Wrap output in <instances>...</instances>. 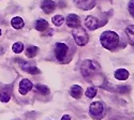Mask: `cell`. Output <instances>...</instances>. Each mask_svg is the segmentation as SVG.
Wrapping results in <instances>:
<instances>
[{
	"mask_svg": "<svg viewBox=\"0 0 134 120\" xmlns=\"http://www.w3.org/2000/svg\"><path fill=\"white\" fill-rule=\"evenodd\" d=\"M100 42L104 48L108 50H114L119 44V36L115 31H104L100 36Z\"/></svg>",
	"mask_w": 134,
	"mask_h": 120,
	"instance_id": "1",
	"label": "cell"
},
{
	"mask_svg": "<svg viewBox=\"0 0 134 120\" xmlns=\"http://www.w3.org/2000/svg\"><path fill=\"white\" fill-rule=\"evenodd\" d=\"M35 89H36L39 93H41V94H49V92H51V90H49V88H48L47 86L41 85V84L36 85V86H35Z\"/></svg>",
	"mask_w": 134,
	"mask_h": 120,
	"instance_id": "17",
	"label": "cell"
},
{
	"mask_svg": "<svg viewBox=\"0 0 134 120\" xmlns=\"http://www.w3.org/2000/svg\"><path fill=\"white\" fill-rule=\"evenodd\" d=\"M83 94V88L79 85H73L70 88V95L74 99H81Z\"/></svg>",
	"mask_w": 134,
	"mask_h": 120,
	"instance_id": "11",
	"label": "cell"
},
{
	"mask_svg": "<svg viewBox=\"0 0 134 120\" xmlns=\"http://www.w3.org/2000/svg\"><path fill=\"white\" fill-rule=\"evenodd\" d=\"M0 36H1V29H0Z\"/></svg>",
	"mask_w": 134,
	"mask_h": 120,
	"instance_id": "26",
	"label": "cell"
},
{
	"mask_svg": "<svg viewBox=\"0 0 134 120\" xmlns=\"http://www.w3.org/2000/svg\"><path fill=\"white\" fill-rule=\"evenodd\" d=\"M72 35H73V38L75 40V43L79 46H85L89 42V36L87 33V31L81 26L73 28Z\"/></svg>",
	"mask_w": 134,
	"mask_h": 120,
	"instance_id": "4",
	"label": "cell"
},
{
	"mask_svg": "<svg viewBox=\"0 0 134 120\" xmlns=\"http://www.w3.org/2000/svg\"><path fill=\"white\" fill-rule=\"evenodd\" d=\"M126 35L132 45H134V25H130L126 28Z\"/></svg>",
	"mask_w": 134,
	"mask_h": 120,
	"instance_id": "15",
	"label": "cell"
},
{
	"mask_svg": "<svg viewBox=\"0 0 134 120\" xmlns=\"http://www.w3.org/2000/svg\"><path fill=\"white\" fill-rule=\"evenodd\" d=\"M61 120H71V116L70 115H63L61 117Z\"/></svg>",
	"mask_w": 134,
	"mask_h": 120,
	"instance_id": "25",
	"label": "cell"
},
{
	"mask_svg": "<svg viewBox=\"0 0 134 120\" xmlns=\"http://www.w3.org/2000/svg\"><path fill=\"white\" fill-rule=\"evenodd\" d=\"M69 52V47L65 43H61V42H57L55 45V56L57 58V60L59 61H63L68 55Z\"/></svg>",
	"mask_w": 134,
	"mask_h": 120,
	"instance_id": "5",
	"label": "cell"
},
{
	"mask_svg": "<svg viewBox=\"0 0 134 120\" xmlns=\"http://www.w3.org/2000/svg\"><path fill=\"white\" fill-rule=\"evenodd\" d=\"M128 10H129V13L134 18V0H130V1H129V3H128Z\"/></svg>",
	"mask_w": 134,
	"mask_h": 120,
	"instance_id": "23",
	"label": "cell"
},
{
	"mask_svg": "<svg viewBox=\"0 0 134 120\" xmlns=\"http://www.w3.org/2000/svg\"><path fill=\"white\" fill-rule=\"evenodd\" d=\"M11 25H12V27L14 28V29H21L24 27V25H25V23H24V19L21 18V17H19V16H15V17H13L12 18V20H11Z\"/></svg>",
	"mask_w": 134,
	"mask_h": 120,
	"instance_id": "13",
	"label": "cell"
},
{
	"mask_svg": "<svg viewBox=\"0 0 134 120\" xmlns=\"http://www.w3.org/2000/svg\"><path fill=\"white\" fill-rule=\"evenodd\" d=\"M33 88V84L27 79V78H23L19 82V87H18V91L21 95H26L31 89Z\"/></svg>",
	"mask_w": 134,
	"mask_h": 120,
	"instance_id": "6",
	"label": "cell"
},
{
	"mask_svg": "<svg viewBox=\"0 0 134 120\" xmlns=\"http://www.w3.org/2000/svg\"><path fill=\"white\" fill-rule=\"evenodd\" d=\"M86 96L89 98V99H92V98H94L97 95V89L94 88V87H89V88L86 90Z\"/></svg>",
	"mask_w": 134,
	"mask_h": 120,
	"instance_id": "22",
	"label": "cell"
},
{
	"mask_svg": "<svg viewBox=\"0 0 134 120\" xmlns=\"http://www.w3.org/2000/svg\"><path fill=\"white\" fill-rule=\"evenodd\" d=\"M74 3L77 8H80L84 11L91 10L96 5V0H74Z\"/></svg>",
	"mask_w": 134,
	"mask_h": 120,
	"instance_id": "7",
	"label": "cell"
},
{
	"mask_svg": "<svg viewBox=\"0 0 134 120\" xmlns=\"http://www.w3.org/2000/svg\"><path fill=\"white\" fill-rule=\"evenodd\" d=\"M12 50L15 53V54H19L24 50V43H21V42H16L13 44L12 46Z\"/></svg>",
	"mask_w": 134,
	"mask_h": 120,
	"instance_id": "19",
	"label": "cell"
},
{
	"mask_svg": "<svg viewBox=\"0 0 134 120\" xmlns=\"http://www.w3.org/2000/svg\"><path fill=\"white\" fill-rule=\"evenodd\" d=\"M118 91H119L120 93H122V92H124V93H126V92H129V91H130V87H129L128 85H127V86H125V87L120 86L119 88H118Z\"/></svg>",
	"mask_w": 134,
	"mask_h": 120,
	"instance_id": "24",
	"label": "cell"
},
{
	"mask_svg": "<svg viewBox=\"0 0 134 120\" xmlns=\"http://www.w3.org/2000/svg\"><path fill=\"white\" fill-rule=\"evenodd\" d=\"M85 25L89 30H96L100 27H102L99 19L96 18L94 16H87L85 19Z\"/></svg>",
	"mask_w": 134,
	"mask_h": 120,
	"instance_id": "8",
	"label": "cell"
},
{
	"mask_svg": "<svg viewBox=\"0 0 134 120\" xmlns=\"http://www.w3.org/2000/svg\"><path fill=\"white\" fill-rule=\"evenodd\" d=\"M11 99V93L7 90H3L1 93H0V101L2 103H8Z\"/></svg>",
	"mask_w": 134,
	"mask_h": 120,
	"instance_id": "20",
	"label": "cell"
},
{
	"mask_svg": "<svg viewBox=\"0 0 134 120\" xmlns=\"http://www.w3.org/2000/svg\"><path fill=\"white\" fill-rule=\"evenodd\" d=\"M81 74L83 75V77L89 79L92 78V76H94L99 71H100V64L91 59H86L81 63Z\"/></svg>",
	"mask_w": 134,
	"mask_h": 120,
	"instance_id": "2",
	"label": "cell"
},
{
	"mask_svg": "<svg viewBox=\"0 0 134 120\" xmlns=\"http://www.w3.org/2000/svg\"><path fill=\"white\" fill-rule=\"evenodd\" d=\"M89 114L96 120H101L105 116V106L101 101H94L89 106Z\"/></svg>",
	"mask_w": 134,
	"mask_h": 120,
	"instance_id": "3",
	"label": "cell"
},
{
	"mask_svg": "<svg viewBox=\"0 0 134 120\" xmlns=\"http://www.w3.org/2000/svg\"><path fill=\"white\" fill-rule=\"evenodd\" d=\"M55 8H56V3L53 1V0H43L41 2V9H42L43 12L46 13V14L52 13L55 10Z\"/></svg>",
	"mask_w": 134,
	"mask_h": 120,
	"instance_id": "10",
	"label": "cell"
},
{
	"mask_svg": "<svg viewBox=\"0 0 134 120\" xmlns=\"http://www.w3.org/2000/svg\"><path fill=\"white\" fill-rule=\"evenodd\" d=\"M65 23L70 28H76L81 26V20L80 17L76 14H69L65 18Z\"/></svg>",
	"mask_w": 134,
	"mask_h": 120,
	"instance_id": "9",
	"label": "cell"
},
{
	"mask_svg": "<svg viewBox=\"0 0 134 120\" xmlns=\"http://www.w3.org/2000/svg\"><path fill=\"white\" fill-rule=\"evenodd\" d=\"M39 52V47L38 46H29L27 49H26V56L28 58H33L37 56V54Z\"/></svg>",
	"mask_w": 134,
	"mask_h": 120,
	"instance_id": "16",
	"label": "cell"
},
{
	"mask_svg": "<svg viewBox=\"0 0 134 120\" xmlns=\"http://www.w3.org/2000/svg\"><path fill=\"white\" fill-rule=\"evenodd\" d=\"M23 70L29 74H32V75H37L40 73V70L37 67H23Z\"/></svg>",
	"mask_w": 134,
	"mask_h": 120,
	"instance_id": "21",
	"label": "cell"
},
{
	"mask_svg": "<svg viewBox=\"0 0 134 120\" xmlns=\"http://www.w3.org/2000/svg\"><path fill=\"white\" fill-rule=\"evenodd\" d=\"M129 75L130 74H129L128 70H126V69H118L114 73L115 78L118 79V81H126V79H128Z\"/></svg>",
	"mask_w": 134,
	"mask_h": 120,
	"instance_id": "12",
	"label": "cell"
},
{
	"mask_svg": "<svg viewBox=\"0 0 134 120\" xmlns=\"http://www.w3.org/2000/svg\"><path fill=\"white\" fill-rule=\"evenodd\" d=\"M52 21H53V24L56 26V27H60L62 24H63V21H64V17L62 15H55L53 18H52Z\"/></svg>",
	"mask_w": 134,
	"mask_h": 120,
	"instance_id": "18",
	"label": "cell"
},
{
	"mask_svg": "<svg viewBox=\"0 0 134 120\" xmlns=\"http://www.w3.org/2000/svg\"><path fill=\"white\" fill-rule=\"evenodd\" d=\"M47 28H48V23L45 19L40 18V19H38L36 21V29L38 31H44V30H46Z\"/></svg>",
	"mask_w": 134,
	"mask_h": 120,
	"instance_id": "14",
	"label": "cell"
}]
</instances>
